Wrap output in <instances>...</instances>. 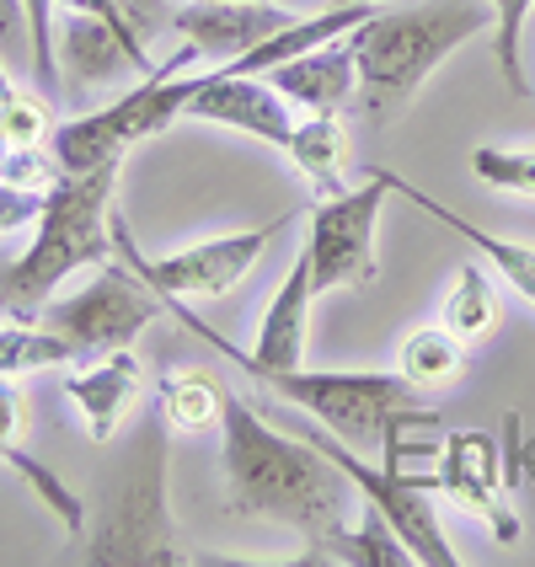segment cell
<instances>
[{"instance_id": "obj_1", "label": "cell", "mask_w": 535, "mask_h": 567, "mask_svg": "<svg viewBox=\"0 0 535 567\" xmlns=\"http://www.w3.org/2000/svg\"><path fill=\"white\" fill-rule=\"evenodd\" d=\"M220 440H225V493L230 514L241 519H268L289 525L306 540L332 536L343 525L348 482L306 434H279L257 402L247 396H225L220 412Z\"/></svg>"}, {"instance_id": "obj_2", "label": "cell", "mask_w": 535, "mask_h": 567, "mask_svg": "<svg viewBox=\"0 0 535 567\" xmlns=\"http://www.w3.org/2000/svg\"><path fill=\"white\" fill-rule=\"evenodd\" d=\"M493 32V6L487 0H418L402 11H370L348 32V49L359 64V107L370 124L385 128L412 107L423 81L440 70L455 49Z\"/></svg>"}, {"instance_id": "obj_3", "label": "cell", "mask_w": 535, "mask_h": 567, "mask_svg": "<svg viewBox=\"0 0 535 567\" xmlns=\"http://www.w3.org/2000/svg\"><path fill=\"white\" fill-rule=\"evenodd\" d=\"M124 161H102L92 172H64L54 193H43L38 236L22 257L0 262V311L32 321L54 300L70 274L96 268L119 252L113 247V188H119Z\"/></svg>"}, {"instance_id": "obj_4", "label": "cell", "mask_w": 535, "mask_h": 567, "mask_svg": "<svg viewBox=\"0 0 535 567\" xmlns=\"http://www.w3.org/2000/svg\"><path fill=\"white\" fill-rule=\"evenodd\" d=\"M86 563L96 567H188L198 563L166 504V417L134 423L119 466L102 476V508L86 525Z\"/></svg>"}, {"instance_id": "obj_5", "label": "cell", "mask_w": 535, "mask_h": 567, "mask_svg": "<svg viewBox=\"0 0 535 567\" xmlns=\"http://www.w3.org/2000/svg\"><path fill=\"white\" fill-rule=\"evenodd\" d=\"M306 440L338 466V472L353 482V493L359 498H370V508H375L380 519L402 536V546L412 551V563L423 567H461V557H455V546L444 540V525L440 514H434V493H440V476H412L402 472V434L408 429H397V434H385V466H364L353 450H348V440H338L332 429H321V423H311V429H300Z\"/></svg>"}, {"instance_id": "obj_6", "label": "cell", "mask_w": 535, "mask_h": 567, "mask_svg": "<svg viewBox=\"0 0 535 567\" xmlns=\"http://www.w3.org/2000/svg\"><path fill=\"white\" fill-rule=\"evenodd\" d=\"M289 220H295V215H279V220L257 225V230L209 236V241L183 247V252H172V257H145L140 247H134L128 225L113 215V247H119V257H124L140 279L151 284V295H156V300H166V295H172V300H220V295H230L236 284L253 274L257 257H263V247H268L274 236H284Z\"/></svg>"}, {"instance_id": "obj_7", "label": "cell", "mask_w": 535, "mask_h": 567, "mask_svg": "<svg viewBox=\"0 0 535 567\" xmlns=\"http://www.w3.org/2000/svg\"><path fill=\"white\" fill-rule=\"evenodd\" d=\"M385 198H391V183H385L380 172H370V183L327 193L311 209V236L300 241V252L311 257L316 295L353 289V284H370L380 274L375 225H380Z\"/></svg>"}, {"instance_id": "obj_8", "label": "cell", "mask_w": 535, "mask_h": 567, "mask_svg": "<svg viewBox=\"0 0 535 567\" xmlns=\"http://www.w3.org/2000/svg\"><path fill=\"white\" fill-rule=\"evenodd\" d=\"M32 321H43L49 332H60L64 343L75 348V359H96V353L128 348L156 321V295H151V284L140 279L134 268L107 262L81 295L49 300Z\"/></svg>"}, {"instance_id": "obj_9", "label": "cell", "mask_w": 535, "mask_h": 567, "mask_svg": "<svg viewBox=\"0 0 535 567\" xmlns=\"http://www.w3.org/2000/svg\"><path fill=\"white\" fill-rule=\"evenodd\" d=\"M188 118L253 134L263 145H289V134H295L289 96L268 75H230V70H204L198 75V86L188 96Z\"/></svg>"}, {"instance_id": "obj_10", "label": "cell", "mask_w": 535, "mask_h": 567, "mask_svg": "<svg viewBox=\"0 0 535 567\" xmlns=\"http://www.w3.org/2000/svg\"><path fill=\"white\" fill-rule=\"evenodd\" d=\"M172 22L188 38V49L198 60L230 64L247 49H257L263 38H274L284 22H295V11H284L274 0H193Z\"/></svg>"}, {"instance_id": "obj_11", "label": "cell", "mask_w": 535, "mask_h": 567, "mask_svg": "<svg viewBox=\"0 0 535 567\" xmlns=\"http://www.w3.org/2000/svg\"><path fill=\"white\" fill-rule=\"evenodd\" d=\"M140 391H145V370H140V359L128 348L96 353L81 375L64 380V396L81 408V423H86L92 444H107L124 429V417L134 412Z\"/></svg>"}, {"instance_id": "obj_12", "label": "cell", "mask_w": 535, "mask_h": 567, "mask_svg": "<svg viewBox=\"0 0 535 567\" xmlns=\"http://www.w3.org/2000/svg\"><path fill=\"white\" fill-rule=\"evenodd\" d=\"M440 487L455 498V504H466L472 514H482L498 540H519V519L508 514V504L498 498V450L487 434H450L444 444V461H440Z\"/></svg>"}, {"instance_id": "obj_13", "label": "cell", "mask_w": 535, "mask_h": 567, "mask_svg": "<svg viewBox=\"0 0 535 567\" xmlns=\"http://www.w3.org/2000/svg\"><path fill=\"white\" fill-rule=\"evenodd\" d=\"M268 81L306 113H343L359 96V64H353V49H348V32L284 60L279 70H268Z\"/></svg>"}, {"instance_id": "obj_14", "label": "cell", "mask_w": 535, "mask_h": 567, "mask_svg": "<svg viewBox=\"0 0 535 567\" xmlns=\"http://www.w3.org/2000/svg\"><path fill=\"white\" fill-rule=\"evenodd\" d=\"M54 43H60V60L70 64V75H75L81 86H102V81H113V75H124V70H140V75L156 70V64H151V49H145L140 38L107 28V22H96V17H81V11H64V28L54 32Z\"/></svg>"}, {"instance_id": "obj_15", "label": "cell", "mask_w": 535, "mask_h": 567, "mask_svg": "<svg viewBox=\"0 0 535 567\" xmlns=\"http://www.w3.org/2000/svg\"><path fill=\"white\" fill-rule=\"evenodd\" d=\"M375 172L385 177V183H391V193H397V198L418 204L423 215H434L440 225H450L461 241H472L476 252H482L487 262H493V268H498V274H504V284H514V289H519V295H525V300L535 306V247H525V241H508V236H493V230H482V225H472L466 215H455L450 204H440L434 193L412 188L408 177H397V172H385V166H375Z\"/></svg>"}, {"instance_id": "obj_16", "label": "cell", "mask_w": 535, "mask_h": 567, "mask_svg": "<svg viewBox=\"0 0 535 567\" xmlns=\"http://www.w3.org/2000/svg\"><path fill=\"white\" fill-rule=\"evenodd\" d=\"M316 563H348V567H408L412 551L402 546V536L380 519L375 508L364 514V525H353V530H332V536L311 540V551L306 557H295V567H316Z\"/></svg>"}, {"instance_id": "obj_17", "label": "cell", "mask_w": 535, "mask_h": 567, "mask_svg": "<svg viewBox=\"0 0 535 567\" xmlns=\"http://www.w3.org/2000/svg\"><path fill=\"white\" fill-rule=\"evenodd\" d=\"M156 412L166 417V429H188V434L220 429L225 385L204 370H166L156 380Z\"/></svg>"}, {"instance_id": "obj_18", "label": "cell", "mask_w": 535, "mask_h": 567, "mask_svg": "<svg viewBox=\"0 0 535 567\" xmlns=\"http://www.w3.org/2000/svg\"><path fill=\"white\" fill-rule=\"evenodd\" d=\"M289 161L311 177L316 193H343V161H348V134L338 113H311L306 124L289 134Z\"/></svg>"}, {"instance_id": "obj_19", "label": "cell", "mask_w": 535, "mask_h": 567, "mask_svg": "<svg viewBox=\"0 0 535 567\" xmlns=\"http://www.w3.org/2000/svg\"><path fill=\"white\" fill-rule=\"evenodd\" d=\"M466 370V338H455L450 327H418L397 348V375L408 385H450Z\"/></svg>"}, {"instance_id": "obj_20", "label": "cell", "mask_w": 535, "mask_h": 567, "mask_svg": "<svg viewBox=\"0 0 535 567\" xmlns=\"http://www.w3.org/2000/svg\"><path fill=\"white\" fill-rule=\"evenodd\" d=\"M60 364H81L75 348L60 332H49L43 321H17L0 327V375H32V370H60Z\"/></svg>"}, {"instance_id": "obj_21", "label": "cell", "mask_w": 535, "mask_h": 567, "mask_svg": "<svg viewBox=\"0 0 535 567\" xmlns=\"http://www.w3.org/2000/svg\"><path fill=\"white\" fill-rule=\"evenodd\" d=\"M498 316H504V306H498V289H493V279L476 268V262H466L461 274H455V284H450V295H444V311L440 321L455 332V338H482V332H493L498 327Z\"/></svg>"}, {"instance_id": "obj_22", "label": "cell", "mask_w": 535, "mask_h": 567, "mask_svg": "<svg viewBox=\"0 0 535 567\" xmlns=\"http://www.w3.org/2000/svg\"><path fill=\"white\" fill-rule=\"evenodd\" d=\"M6 466L28 476V487L38 493V498H43V508H49V514L60 519L70 536H75V540L86 536V504H81V498H75V493H70V487H64V482H60L54 472H49L43 461H32L22 444H11V450H6Z\"/></svg>"}, {"instance_id": "obj_23", "label": "cell", "mask_w": 535, "mask_h": 567, "mask_svg": "<svg viewBox=\"0 0 535 567\" xmlns=\"http://www.w3.org/2000/svg\"><path fill=\"white\" fill-rule=\"evenodd\" d=\"M472 172L487 183V188L535 198V145H476Z\"/></svg>"}, {"instance_id": "obj_24", "label": "cell", "mask_w": 535, "mask_h": 567, "mask_svg": "<svg viewBox=\"0 0 535 567\" xmlns=\"http://www.w3.org/2000/svg\"><path fill=\"white\" fill-rule=\"evenodd\" d=\"M487 6H493V60L504 70L508 92L531 96V81H525V70H519V32L531 22L535 0H487Z\"/></svg>"}, {"instance_id": "obj_25", "label": "cell", "mask_w": 535, "mask_h": 567, "mask_svg": "<svg viewBox=\"0 0 535 567\" xmlns=\"http://www.w3.org/2000/svg\"><path fill=\"white\" fill-rule=\"evenodd\" d=\"M0 177L43 198V193H54L64 183V166L54 156V145H11V156L0 161Z\"/></svg>"}, {"instance_id": "obj_26", "label": "cell", "mask_w": 535, "mask_h": 567, "mask_svg": "<svg viewBox=\"0 0 535 567\" xmlns=\"http://www.w3.org/2000/svg\"><path fill=\"white\" fill-rule=\"evenodd\" d=\"M28 11V38H32V75L38 86L54 96L60 92V43H54V0H22Z\"/></svg>"}, {"instance_id": "obj_27", "label": "cell", "mask_w": 535, "mask_h": 567, "mask_svg": "<svg viewBox=\"0 0 535 567\" xmlns=\"http://www.w3.org/2000/svg\"><path fill=\"white\" fill-rule=\"evenodd\" d=\"M0 128L11 134V145H43V140H54V118H49V102L17 86V92L0 102Z\"/></svg>"}, {"instance_id": "obj_28", "label": "cell", "mask_w": 535, "mask_h": 567, "mask_svg": "<svg viewBox=\"0 0 535 567\" xmlns=\"http://www.w3.org/2000/svg\"><path fill=\"white\" fill-rule=\"evenodd\" d=\"M0 60L11 70H32V38L22 0H0Z\"/></svg>"}, {"instance_id": "obj_29", "label": "cell", "mask_w": 535, "mask_h": 567, "mask_svg": "<svg viewBox=\"0 0 535 567\" xmlns=\"http://www.w3.org/2000/svg\"><path fill=\"white\" fill-rule=\"evenodd\" d=\"M38 215H43V198L0 177V236H11L22 225H38Z\"/></svg>"}, {"instance_id": "obj_30", "label": "cell", "mask_w": 535, "mask_h": 567, "mask_svg": "<svg viewBox=\"0 0 535 567\" xmlns=\"http://www.w3.org/2000/svg\"><path fill=\"white\" fill-rule=\"evenodd\" d=\"M22 429H28V396L17 391V380L0 375V461H6V450L22 440Z\"/></svg>"}, {"instance_id": "obj_31", "label": "cell", "mask_w": 535, "mask_h": 567, "mask_svg": "<svg viewBox=\"0 0 535 567\" xmlns=\"http://www.w3.org/2000/svg\"><path fill=\"white\" fill-rule=\"evenodd\" d=\"M54 6H64V11H81V17H96V22H107V28H119V32H128V38H140V43H145V32L128 22L124 0H54Z\"/></svg>"}, {"instance_id": "obj_32", "label": "cell", "mask_w": 535, "mask_h": 567, "mask_svg": "<svg viewBox=\"0 0 535 567\" xmlns=\"http://www.w3.org/2000/svg\"><path fill=\"white\" fill-rule=\"evenodd\" d=\"M11 92H17V81H11V64L0 60V102H6V96H11Z\"/></svg>"}, {"instance_id": "obj_33", "label": "cell", "mask_w": 535, "mask_h": 567, "mask_svg": "<svg viewBox=\"0 0 535 567\" xmlns=\"http://www.w3.org/2000/svg\"><path fill=\"white\" fill-rule=\"evenodd\" d=\"M11 156V134H6V128H0V161Z\"/></svg>"}, {"instance_id": "obj_34", "label": "cell", "mask_w": 535, "mask_h": 567, "mask_svg": "<svg viewBox=\"0 0 535 567\" xmlns=\"http://www.w3.org/2000/svg\"><path fill=\"white\" fill-rule=\"evenodd\" d=\"M0 262H6V257H0Z\"/></svg>"}]
</instances>
